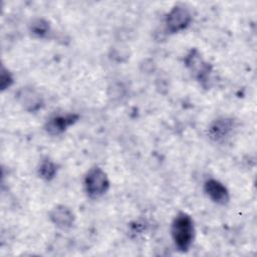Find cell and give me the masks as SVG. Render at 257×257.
Here are the masks:
<instances>
[{"instance_id":"7c38bea8","label":"cell","mask_w":257,"mask_h":257,"mask_svg":"<svg viewBox=\"0 0 257 257\" xmlns=\"http://www.w3.org/2000/svg\"><path fill=\"white\" fill-rule=\"evenodd\" d=\"M13 83V76L10 73L8 69H6L4 66L1 68V76H0V86L1 90H5L6 88L10 87Z\"/></svg>"},{"instance_id":"30bf717a","label":"cell","mask_w":257,"mask_h":257,"mask_svg":"<svg viewBox=\"0 0 257 257\" xmlns=\"http://www.w3.org/2000/svg\"><path fill=\"white\" fill-rule=\"evenodd\" d=\"M38 176L44 181H51L55 178L57 174V166L50 159L46 158L41 161L38 169Z\"/></svg>"},{"instance_id":"277c9868","label":"cell","mask_w":257,"mask_h":257,"mask_svg":"<svg viewBox=\"0 0 257 257\" xmlns=\"http://www.w3.org/2000/svg\"><path fill=\"white\" fill-rule=\"evenodd\" d=\"M192 19V14L187 7L184 5H175L166 15V29L171 34L181 32L188 28Z\"/></svg>"},{"instance_id":"52a82bcc","label":"cell","mask_w":257,"mask_h":257,"mask_svg":"<svg viewBox=\"0 0 257 257\" xmlns=\"http://www.w3.org/2000/svg\"><path fill=\"white\" fill-rule=\"evenodd\" d=\"M204 191L208 198L218 205H227L230 201L228 189L216 179H208L204 183Z\"/></svg>"},{"instance_id":"3957f363","label":"cell","mask_w":257,"mask_h":257,"mask_svg":"<svg viewBox=\"0 0 257 257\" xmlns=\"http://www.w3.org/2000/svg\"><path fill=\"white\" fill-rule=\"evenodd\" d=\"M184 64L190 71L192 77L202 85H206L212 72V65L207 62L197 48H192L184 58Z\"/></svg>"},{"instance_id":"7a4b0ae2","label":"cell","mask_w":257,"mask_h":257,"mask_svg":"<svg viewBox=\"0 0 257 257\" xmlns=\"http://www.w3.org/2000/svg\"><path fill=\"white\" fill-rule=\"evenodd\" d=\"M110 183L106 173L95 166L88 170L84 177V190L91 199H98L109 189Z\"/></svg>"},{"instance_id":"8fae6325","label":"cell","mask_w":257,"mask_h":257,"mask_svg":"<svg viewBox=\"0 0 257 257\" xmlns=\"http://www.w3.org/2000/svg\"><path fill=\"white\" fill-rule=\"evenodd\" d=\"M50 30V25L47 20L43 18H37L34 19L31 24L29 25V31L30 33L37 38H43L45 37Z\"/></svg>"},{"instance_id":"5b68a950","label":"cell","mask_w":257,"mask_h":257,"mask_svg":"<svg viewBox=\"0 0 257 257\" xmlns=\"http://www.w3.org/2000/svg\"><path fill=\"white\" fill-rule=\"evenodd\" d=\"M78 119L79 115L77 113L54 114L46 120L44 124V131L49 136H58L64 133L70 125L74 124Z\"/></svg>"},{"instance_id":"9c48e42d","label":"cell","mask_w":257,"mask_h":257,"mask_svg":"<svg viewBox=\"0 0 257 257\" xmlns=\"http://www.w3.org/2000/svg\"><path fill=\"white\" fill-rule=\"evenodd\" d=\"M50 221L59 229L70 228L75 220V216L70 208L64 205H57L49 212Z\"/></svg>"},{"instance_id":"8992f818","label":"cell","mask_w":257,"mask_h":257,"mask_svg":"<svg viewBox=\"0 0 257 257\" xmlns=\"http://www.w3.org/2000/svg\"><path fill=\"white\" fill-rule=\"evenodd\" d=\"M16 98L23 109L28 112H35L43 105V97L32 87H22L19 89Z\"/></svg>"},{"instance_id":"6da1fadb","label":"cell","mask_w":257,"mask_h":257,"mask_svg":"<svg viewBox=\"0 0 257 257\" xmlns=\"http://www.w3.org/2000/svg\"><path fill=\"white\" fill-rule=\"evenodd\" d=\"M171 236L180 252L189 251L195 238L194 221L189 214L179 212L175 216L171 224Z\"/></svg>"},{"instance_id":"ba28073f","label":"cell","mask_w":257,"mask_h":257,"mask_svg":"<svg viewBox=\"0 0 257 257\" xmlns=\"http://www.w3.org/2000/svg\"><path fill=\"white\" fill-rule=\"evenodd\" d=\"M235 127L233 118L220 117L212 121L208 127V136L215 142H222L230 136Z\"/></svg>"}]
</instances>
